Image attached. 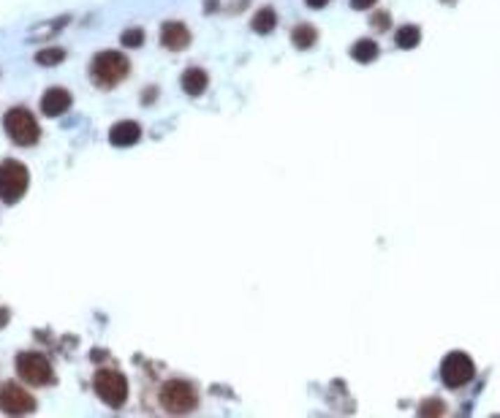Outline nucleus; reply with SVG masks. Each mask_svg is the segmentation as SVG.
Listing matches in <instances>:
<instances>
[{"mask_svg": "<svg viewBox=\"0 0 500 418\" xmlns=\"http://www.w3.org/2000/svg\"><path fill=\"white\" fill-rule=\"evenodd\" d=\"M71 109V93L66 87H50L44 96H41V112L47 117H60Z\"/></svg>", "mask_w": 500, "mask_h": 418, "instance_id": "1a4fd4ad", "label": "nucleus"}, {"mask_svg": "<svg viewBox=\"0 0 500 418\" xmlns=\"http://www.w3.org/2000/svg\"><path fill=\"white\" fill-rule=\"evenodd\" d=\"M419 41H422V30L416 25H402L395 36V44L400 50H413V47H419Z\"/></svg>", "mask_w": 500, "mask_h": 418, "instance_id": "dca6fc26", "label": "nucleus"}, {"mask_svg": "<svg viewBox=\"0 0 500 418\" xmlns=\"http://www.w3.org/2000/svg\"><path fill=\"white\" fill-rule=\"evenodd\" d=\"M3 128L8 133V139L17 144V147H33L41 136V128L38 120L33 117V112L25 106H17V109H8L3 114Z\"/></svg>", "mask_w": 500, "mask_h": 418, "instance_id": "f03ea898", "label": "nucleus"}, {"mask_svg": "<svg viewBox=\"0 0 500 418\" xmlns=\"http://www.w3.org/2000/svg\"><path fill=\"white\" fill-rule=\"evenodd\" d=\"M139 139H142V125L133 120H123V123L112 125V130H109V142L115 147H133Z\"/></svg>", "mask_w": 500, "mask_h": 418, "instance_id": "9b49d317", "label": "nucleus"}, {"mask_svg": "<svg viewBox=\"0 0 500 418\" xmlns=\"http://www.w3.org/2000/svg\"><path fill=\"white\" fill-rule=\"evenodd\" d=\"M8 318H11V313H8L6 307H0V329H3L6 323H8Z\"/></svg>", "mask_w": 500, "mask_h": 418, "instance_id": "5701e85b", "label": "nucleus"}, {"mask_svg": "<svg viewBox=\"0 0 500 418\" xmlns=\"http://www.w3.org/2000/svg\"><path fill=\"white\" fill-rule=\"evenodd\" d=\"M473 378H476V364L468 353L451 350L449 356L443 359V364H441V380H443L446 389H462V386H468Z\"/></svg>", "mask_w": 500, "mask_h": 418, "instance_id": "39448f33", "label": "nucleus"}, {"mask_svg": "<svg viewBox=\"0 0 500 418\" xmlns=\"http://www.w3.org/2000/svg\"><path fill=\"white\" fill-rule=\"evenodd\" d=\"M30 174L20 161H6L0 163V201L3 204H17L27 193Z\"/></svg>", "mask_w": 500, "mask_h": 418, "instance_id": "20e7f679", "label": "nucleus"}, {"mask_svg": "<svg viewBox=\"0 0 500 418\" xmlns=\"http://www.w3.org/2000/svg\"><path fill=\"white\" fill-rule=\"evenodd\" d=\"M161 405L169 410V413H191L196 405H199V396L193 391L191 383L185 380H169L163 389H161Z\"/></svg>", "mask_w": 500, "mask_h": 418, "instance_id": "0eeeda50", "label": "nucleus"}, {"mask_svg": "<svg viewBox=\"0 0 500 418\" xmlns=\"http://www.w3.org/2000/svg\"><path fill=\"white\" fill-rule=\"evenodd\" d=\"M161 44L172 52L185 50V47L191 44V30H188V25H185V22H166V25L161 27Z\"/></svg>", "mask_w": 500, "mask_h": 418, "instance_id": "9d476101", "label": "nucleus"}, {"mask_svg": "<svg viewBox=\"0 0 500 418\" xmlns=\"http://www.w3.org/2000/svg\"><path fill=\"white\" fill-rule=\"evenodd\" d=\"M370 25L378 27V30H386V27L392 25V17H389V11H375L373 17H370Z\"/></svg>", "mask_w": 500, "mask_h": 418, "instance_id": "aec40b11", "label": "nucleus"}, {"mask_svg": "<svg viewBox=\"0 0 500 418\" xmlns=\"http://www.w3.org/2000/svg\"><path fill=\"white\" fill-rule=\"evenodd\" d=\"M378 0H351V8H356V11H367V8H373Z\"/></svg>", "mask_w": 500, "mask_h": 418, "instance_id": "412c9836", "label": "nucleus"}, {"mask_svg": "<svg viewBox=\"0 0 500 418\" xmlns=\"http://www.w3.org/2000/svg\"><path fill=\"white\" fill-rule=\"evenodd\" d=\"M179 84H182V90L188 93V96H201L204 90H207V71H201V68H188L182 79H179Z\"/></svg>", "mask_w": 500, "mask_h": 418, "instance_id": "f8f14e48", "label": "nucleus"}, {"mask_svg": "<svg viewBox=\"0 0 500 418\" xmlns=\"http://www.w3.org/2000/svg\"><path fill=\"white\" fill-rule=\"evenodd\" d=\"M291 41H294V47H297V50H310V47H316V41H318V30H316L313 25L294 27Z\"/></svg>", "mask_w": 500, "mask_h": 418, "instance_id": "2eb2a0df", "label": "nucleus"}, {"mask_svg": "<svg viewBox=\"0 0 500 418\" xmlns=\"http://www.w3.org/2000/svg\"><path fill=\"white\" fill-rule=\"evenodd\" d=\"M419 413H422V416H443V413H446V408H443V402H441V399H427L425 405L419 408Z\"/></svg>", "mask_w": 500, "mask_h": 418, "instance_id": "6ab92c4d", "label": "nucleus"}, {"mask_svg": "<svg viewBox=\"0 0 500 418\" xmlns=\"http://www.w3.org/2000/svg\"><path fill=\"white\" fill-rule=\"evenodd\" d=\"M307 3V8H324L329 0H304Z\"/></svg>", "mask_w": 500, "mask_h": 418, "instance_id": "4be33fe9", "label": "nucleus"}, {"mask_svg": "<svg viewBox=\"0 0 500 418\" xmlns=\"http://www.w3.org/2000/svg\"><path fill=\"white\" fill-rule=\"evenodd\" d=\"M131 71V63L125 57L123 52H115V50H106L93 57L90 63V79L93 84L101 87V90H112L117 87L120 82H125V76Z\"/></svg>", "mask_w": 500, "mask_h": 418, "instance_id": "f257e3e1", "label": "nucleus"}, {"mask_svg": "<svg viewBox=\"0 0 500 418\" xmlns=\"http://www.w3.org/2000/svg\"><path fill=\"white\" fill-rule=\"evenodd\" d=\"M378 44H375L373 38H359L353 47H351V57L356 60V63H373L375 57H378Z\"/></svg>", "mask_w": 500, "mask_h": 418, "instance_id": "ddd939ff", "label": "nucleus"}, {"mask_svg": "<svg viewBox=\"0 0 500 418\" xmlns=\"http://www.w3.org/2000/svg\"><path fill=\"white\" fill-rule=\"evenodd\" d=\"M120 44H123L125 50L142 47V44H145V30H142V27H128L123 33V38H120Z\"/></svg>", "mask_w": 500, "mask_h": 418, "instance_id": "a211bd4d", "label": "nucleus"}, {"mask_svg": "<svg viewBox=\"0 0 500 418\" xmlns=\"http://www.w3.org/2000/svg\"><path fill=\"white\" fill-rule=\"evenodd\" d=\"M17 375L25 380L27 386H36V389L54 383L50 359L44 353H36V350H25V353L17 356Z\"/></svg>", "mask_w": 500, "mask_h": 418, "instance_id": "7ed1b4c3", "label": "nucleus"}, {"mask_svg": "<svg viewBox=\"0 0 500 418\" xmlns=\"http://www.w3.org/2000/svg\"><path fill=\"white\" fill-rule=\"evenodd\" d=\"M93 386H96V394L109 408H123L125 399H128V380L117 369H98L96 378H93Z\"/></svg>", "mask_w": 500, "mask_h": 418, "instance_id": "423d86ee", "label": "nucleus"}, {"mask_svg": "<svg viewBox=\"0 0 500 418\" xmlns=\"http://www.w3.org/2000/svg\"><path fill=\"white\" fill-rule=\"evenodd\" d=\"M63 60H66V50H60V47H47V50L36 52L38 66H60Z\"/></svg>", "mask_w": 500, "mask_h": 418, "instance_id": "f3484780", "label": "nucleus"}, {"mask_svg": "<svg viewBox=\"0 0 500 418\" xmlns=\"http://www.w3.org/2000/svg\"><path fill=\"white\" fill-rule=\"evenodd\" d=\"M0 410L8 416H25V413L36 410V399L17 383H3L0 386Z\"/></svg>", "mask_w": 500, "mask_h": 418, "instance_id": "6e6552de", "label": "nucleus"}, {"mask_svg": "<svg viewBox=\"0 0 500 418\" xmlns=\"http://www.w3.org/2000/svg\"><path fill=\"white\" fill-rule=\"evenodd\" d=\"M277 25V14L275 8H261V11H256V17H253V22L250 27L258 33V36H267V33H272Z\"/></svg>", "mask_w": 500, "mask_h": 418, "instance_id": "4468645a", "label": "nucleus"}]
</instances>
